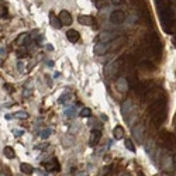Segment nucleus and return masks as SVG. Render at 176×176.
<instances>
[{
  "instance_id": "3",
  "label": "nucleus",
  "mask_w": 176,
  "mask_h": 176,
  "mask_svg": "<svg viewBox=\"0 0 176 176\" xmlns=\"http://www.w3.org/2000/svg\"><path fill=\"white\" fill-rule=\"evenodd\" d=\"M165 97H164V95L162 96H159L158 99H155L152 103H151V106L148 107V113H150V116L152 117V116H155L156 113L162 111V110H165Z\"/></svg>"
},
{
  "instance_id": "11",
  "label": "nucleus",
  "mask_w": 176,
  "mask_h": 176,
  "mask_svg": "<svg viewBox=\"0 0 176 176\" xmlns=\"http://www.w3.org/2000/svg\"><path fill=\"white\" fill-rule=\"evenodd\" d=\"M78 23L82 26H92L95 23V18L92 16H79L78 17Z\"/></svg>"
},
{
  "instance_id": "16",
  "label": "nucleus",
  "mask_w": 176,
  "mask_h": 176,
  "mask_svg": "<svg viewBox=\"0 0 176 176\" xmlns=\"http://www.w3.org/2000/svg\"><path fill=\"white\" fill-rule=\"evenodd\" d=\"M49 20H51V26L54 27V28H61L62 27V23H61V20H59V17H56L54 13H51L49 14Z\"/></svg>"
},
{
  "instance_id": "26",
  "label": "nucleus",
  "mask_w": 176,
  "mask_h": 176,
  "mask_svg": "<svg viewBox=\"0 0 176 176\" xmlns=\"http://www.w3.org/2000/svg\"><path fill=\"white\" fill-rule=\"evenodd\" d=\"M14 117H16V118H21V120H27V118H28V113L18 111V113H16V114H14Z\"/></svg>"
},
{
  "instance_id": "2",
  "label": "nucleus",
  "mask_w": 176,
  "mask_h": 176,
  "mask_svg": "<svg viewBox=\"0 0 176 176\" xmlns=\"http://www.w3.org/2000/svg\"><path fill=\"white\" fill-rule=\"evenodd\" d=\"M121 66H123V59H114V61H111V62L106 66L104 73H106V76L109 79H114V78L118 75Z\"/></svg>"
},
{
  "instance_id": "24",
  "label": "nucleus",
  "mask_w": 176,
  "mask_h": 176,
  "mask_svg": "<svg viewBox=\"0 0 176 176\" xmlns=\"http://www.w3.org/2000/svg\"><path fill=\"white\" fill-rule=\"evenodd\" d=\"M27 38H28V34H26V32L21 34V35L18 37V40H17V44H18V45H24V43L27 41Z\"/></svg>"
},
{
  "instance_id": "4",
  "label": "nucleus",
  "mask_w": 176,
  "mask_h": 176,
  "mask_svg": "<svg viewBox=\"0 0 176 176\" xmlns=\"http://www.w3.org/2000/svg\"><path fill=\"white\" fill-rule=\"evenodd\" d=\"M161 139H162V144H164V147H165L166 151H169V152L176 151V139H175V137H173L172 134L162 133Z\"/></svg>"
},
{
  "instance_id": "17",
  "label": "nucleus",
  "mask_w": 176,
  "mask_h": 176,
  "mask_svg": "<svg viewBox=\"0 0 176 176\" xmlns=\"http://www.w3.org/2000/svg\"><path fill=\"white\" fill-rule=\"evenodd\" d=\"M131 109H133V101L127 99V100L121 104V111H123V116H127L128 111H131Z\"/></svg>"
},
{
  "instance_id": "32",
  "label": "nucleus",
  "mask_w": 176,
  "mask_h": 176,
  "mask_svg": "<svg viewBox=\"0 0 176 176\" xmlns=\"http://www.w3.org/2000/svg\"><path fill=\"white\" fill-rule=\"evenodd\" d=\"M120 176H131L130 173H120Z\"/></svg>"
},
{
  "instance_id": "9",
  "label": "nucleus",
  "mask_w": 176,
  "mask_h": 176,
  "mask_svg": "<svg viewBox=\"0 0 176 176\" xmlns=\"http://www.w3.org/2000/svg\"><path fill=\"white\" fill-rule=\"evenodd\" d=\"M59 20H61V23L64 24V26H70L72 24V16H70V13L69 11H66V10H62L61 13H59Z\"/></svg>"
},
{
  "instance_id": "21",
  "label": "nucleus",
  "mask_w": 176,
  "mask_h": 176,
  "mask_svg": "<svg viewBox=\"0 0 176 176\" xmlns=\"http://www.w3.org/2000/svg\"><path fill=\"white\" fill-rule=\"evenodd\" d=\"M141 66L147 70H154L155 69V65L152 64V62H150V61H142V62H141Z\"/></svg>"
},
{
  "instance_id": "37",
  "label": "nucleus",
  "mask_w": 176,
  "mask_h": 176,
  "mask_svg": "<svg viewBox=\"0 0 176 176\" xmlns=\"http://www.w3.org/2000/svg\"><path fill=\"white\" fill-rule=\"evenodd\" d=\"M156 176H158V175H156Z\"/></svg>"
},
{
  "instance_id": "8",
  "label": "nucleus",
  "mask_w": 176,
  "mask_h": 176,
  "mask_svg": "<svg viewBox=\"0 0 176 176\" xmlns=\"http://www.w3.org/2000/svg\"><path fill=\"white\" fill-rule=\"evenodd\" d=\"M109 49H110V43H101V41H99V44L95 45L93 51H95V54H97V55H104Z\"/></svg>"
},
{
  "instance_id": "28",
  "label": "nucleus",
  "mask_w": 176,
  "mask_h": 176,
  "mask_svg": "<svg viewBox=\"0 0 176 176\" xmlns=\"http://www.w3.org/2000/svg\"><path fill=\"white\" fill-rule=\"evenodd\" d=\"M107 172H110V168H104V171H101V172H100V176H104Z\"/></svg>"
},
{
  "instance_id": "25",
  "label": "nucleus",
  "mask_w": 176,
  "mask_h": 176,
  "mask_svg": "<svg viewBox=\"0 0 176 176\" xmlns=\"http://www.w3.org/2000/svg\"><path fill=\"white\" fill-rule=\"evenodd\" d=\"M80 117H90L92 116V110L90 109H82V111L79 113Z\"/></svg>"
},
{
  "instance_id": "23",
  "label": "nucleus",
  "mask_w": 176,
  "mask_h": 176,
  "mask_svg": "<svg viewBox=\"0 0 176 176\" xmlns=\"http://www.w3.org/2000/svg\"><path fill=\"white\" fill-rule=\"evenodd\" d=\"M51 134H52V130H51V128H45V130H43V131L40 133V137H41V138H48Z\"/></svg>"
},
{
  "instance_id": "14",
  "label": "nucleus",
  "mask_w": 176,
  "mask_h": 176,
  "mask_svg": "<svg viewBox=\"0 0 176 176\" xmlns=\"http://www.w3.org/2000/svg\"><path fill=\"white\" fill-rule=\"evenodd\" d=\"M66 38L69 40L70 43H78L80 38V34L76 30H69V31L66 32Z\"/></svg>"
},
{
  "instance_id": "7",
  "label": "nucleus",
  "mask_w": 176,
  "mask_h": 176,
  "mask_svg": "<svg viewBox=\"0 0 176 176\" xmlns=\"http://www.w3.org/2000/svg\"><path fill=\"white\" fill-rule=\"evenodd\" d=\"M125 20V14H124V11L121 10H116L111 13V16H110V21L113 24H121V23Z\"/></svg>"
},
{
  "instance_id": "20",
  "label": "nucleus",
  "mask_w": 176,
  "mask_h": 176,
  "mask_svg": "<svg viewBox=\"0 0 176 176\" xmlns=\"http://www.w3.org/2000/svg\"><path fill=\"white\" fill-rule=\"evenodd\" d=\"M3 152H4V155L7 156V158H9V159H14V158H16V154H14V150H13L11 147H6Z\"/></svg>"
},
{
  "instance_id": "15",
  "label": "nucleus",
  "mask_w": 176,
  "mask_h": 176,
  "mask_svg": "<svg viewBox=\"0 0 176 176\" xmlns=\"http://www.w3.org/2000/svg\"><path fill=\"white\" fill-rule=\"evenodd\" d=\"M44 168L47 171H59V164L56 162V159H52L51 162H45Z\"/></svg>"
},
{
  "instance_id": "10",
  "label": "nucleus",
  "mask_w": 176,
  "mask_h": 176,
  "mask_svg": "<svg viewBox=\"0 0 176 176\" xmlns=\"http://www.w3.org/2000/svg\"><path fill=\"white\" fill-rule=\"evenodd\" d=\"M162 166L165 168L166 172H172L173 169V159L171 155H164L162 156Z\"/></svg>"
},
{
  "instance_id": "22",
  "label": "nucleus",
  "mask_w": 176,
  "mask_h": 176,
  "mask_svg": "<svg viewBox=\"0 0 176 176\" xmlns=\"http://www.w3.org/2000/svg\"><path fill=\"white\" fill-rule=\"evenodd\" d=\"M124 145H125V148H127L128 151H131V152H135V147H134L133 141L130 138H127L125 141H124Z\"/></svg>"
},
{
  "instance_id": "18",
  "label": "nucleus",
  "mask_w": 176,
  "mask_h": 176,
  "mask_svg": "<svg viewBox=\"0 0 176 176\" xmlns=\"http://www.w3.org/2000/svg\"><path fill=\"white\" fill-rule=\"evenodd\" d=\"M113 135H114V138L116 139H121L124 137V128L117 125V127H114L113 130Z\"/></svg>"
},
{
  "instance_id": "19",
  "label": "nucleus",
  "mask_w": 176,
  "mask_h": 176,
  "mask_svg": "<svg viewBox=\"0 0 176 176\" xmlns=\"http://www.w3.org/2000/svg\"><path fill=\"white\" fill-rule=\"evenodd\" d=\"M20 169H21V172L24 175H31L32 172H34V168H32L30 164H21V165H20Z\"/></svg>"
},
{
  "instance_id": "13",
  "label": "nucleus",
  "mask_w": 176,
  "mask_h": 176,
  "mask_svg": "<svg viewBox=\"0 0 176 176\" xmlns=\"http://www.w3.org/2000/svg\"><path fill=\"white\" fill-rule=\"evenodd\" d=\"M100 137H101V133L100 131H97V130H93L90 134V139H89V144L93 147V145H96L99 141H100Z\"/></svg>"
},
{
  "instance_id": "29",
  "label": "nucleus",
  "mask_w": 176,
  "mask_h": 176,
  "mask_svg": "<svg viewBox=\"0 0 176 176\" xmlns=\"http://www.w3.org/2000/svg\"><path fill=\"white\" fill-rule=\"evenodd\" d=\"M4 87H6V89H7L9 92H10V93L13 92V86H11V85H7V83H6V85H4Z\"/></svg>"
},
{
  "instance_id": "1",
  "label": "nucleus",
  "mask_w": 176,
  "mask_h": 176,
  "mask_svg": "<svg viewBox=\"0 0 176 176\" xmlns=\"http://www.w3.org/2000/svg\"><path fill=\"white\" fill-rule=\"evenodd\" d=\"M145 52L159 58L162 55V43L156 32H148L145 35Z\"/></svg>"
},
{
  "instance_id": "35",
  "label": "nucleus",
  "mask_w": 176,
  "mask_h": 176,
  "mask_svg": "<svg viewBox=\"0 0 176 176\" xmlns=\"http://www.w3.org/2000/svg\"><path fill=\"white\" fill-rule=\"evenodd\" d=\"M173 1H176V0H173Z\"/></svg>"
},
{
  "instance_id": "12",
  "label": "nucleus",
  "mask_w": 176,
  "mask_h": 176,
  "mask_svg": "<svg viewBox=\"0 0 176 176\" xmlns=\"http://www.w3.org/2000/svg\"><path fill=\"white\" fill-rule=\"evenodd\" d=\"M117 87L120 89V90L123 92V93H125V92H128V89H130V83H128L127 79H124V78H120V79L117 80Z\"/></svg>"
},
{
  "instance_id": "5",
  "label": "nucleus",
  "mask_w": 176,
  "mask_h": 176,
  "mask_svg": "<svg viewBox=\"0 0 176 176\" xmlns=\"http://www.w3.org/2000/svg\"><path fill=\"white\" fill-rule=\"evenodd\" d=\"M117 37H118V32L116 31H103L99 35V41H101V43H111Z\"/></svg>"
},
{
  "instance_id": "34",
  "label": "nucleus",
  "mask_w": 176,
  "mask_h": 176,
  "mask_svg": "<svg viewBox=\"0 0 176 176\" xmlns=\"http://www.w3.org/2000/svg\"><path fill=\"white\" fill-rule=\"evenodd\" d=\"M175 164H176V159H175Z\"/></svg>"
},
{
  "instance_id": "31",
  "label": "nucleus",
  "mask_w": 176,
  "mask_h": 176,
  "mask_svg": "<svg viewBox=\"0 0 176 176\" xmlns=\"http://www.w3.org/2000/svg\"><path fill=\"white\" fill-rule=\"evenodd\" d=\"M110 1H111L113 4H120V3H121L123 0H110Z\"/></svg>"
},
{
  "instance_id": "36",
  "label": "nucleus",
  "mask_w": 176,
  "mask_h": 176,
  "mask_svg": "<svg viewBox=\"0 0 176 176\" xmlns=\"http://www.w3.org/2000/svg\"><path fill=\"white\" fill-rule=\"evenodd\" d=\"M0 62H1V61H0Z\"/></svg>"
},
{
  "instance_id": "27",
  "label": "nucleus",
  "mask_w": 176,
  "mask_h": 176,
  "mask_svg": "<svg viewBox=\"0 0 176 176\" xmlns=\"http://www.w3.org/2000/svg\"><path fill=\"white\" fill-rule=\"evenodd\" d=\"M106 4H107V1H103V0H99V1H96V6L99 7V9H101V7H104Z\"/></svg>"
},
{
  "instance_id": "33",
  "label": "nucleus",
  "mask_w": 176,
  "mask_h": 176,
  "mask_svg": "<svg viewBox=\"0 0 176 176\" xmlns=\"http://www.w3.org/2000/svg\"><path fill=\"white\" fill-rule=\"evenodd\" d=\"M0 176H7V175H4V173H0Z\"/></svg>"
},
{
  "instance_id": "6",
  "label": "nucleus",
  "mask_w": 176,
  "mask_h": 176,
  "mask_svg": "<svg viewBox=\"0 0 176 176\" xmlns=\"http://www.w3.org/2000/svg\"><path fill=\"white\" fill-rule=\"evenodd\" d=\"M133 135L138 142H142V138H144V125L141 123L135 124L133 127Z\"/></svg>"
},
{
  "instance_id": "30",
  "label": "nucleus",
  "mask_w": 176,
  "mask_h": 176,
  "mask_svg": "<svg viewBox=\"0 0 176 176\" xmlns=\"http://www.w3.org/2000/svg\"><path fill=\"white\" fill-rule=\"evenodd\" d=\"M48 147V144H41V145H38V150H45Z\"/></svg>"
}]
</instances>
